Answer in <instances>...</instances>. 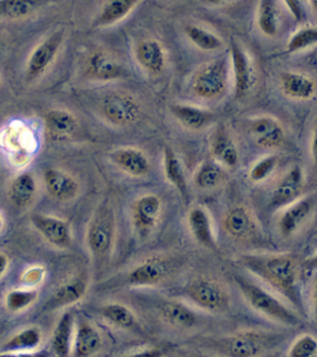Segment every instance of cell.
Segmentation results:
<instances>
[{"mask_svg": "<svg viewBox=\"0 0 317 357\" xmlns=\"http://www.w3.org/2000/svg\"><path fill=\"white\" fill-rule=\"evenodd\" d=\"M63 42V32L52 33L40 42L30 53L24 75L29 82L40 79L51 68Z\"/></svg>", "mask_w": 317, "mask_h": 357, "instance_id": "7", "label": "cell"}, {"mask_svg": "<svg viewBox=\"0 0 317 357\" xmlns=\"http://www.w3.org/2000/svg\"><path fill=\"white\" fill-rule=\"evenodd\" d=\"M258 24L261 32L270 38L278 32V16L274 0H261L258 11Z\"/></svg>", "mask_w": 317, "mask_h": 357, "instance_id": "37", "label": "cell"}, {"mask_svg": "<svg viewBox=\"0 0 317 357\" xmlns=\"http://www.w3.org/2000/svg\"><path fill=\"white\" fill-rule=\"evenodd\" d=\"M224 226L226 233L233 239L243 240L252 236L255 222L250 212L243 206H236L227 212Z\"/></svg>", "mask_w": 317, "mask_h": 357, "instance_id": "24", "label": "cell"}, {"mask_svg": "<svg viewBox=\"0 0 317 357\" xmlns=\"http://www.w3.org/2000/svg\"><path fill=\"white\" fill-rule=\"evenodd\" d=\"M317 42V30L316 27L305 26L300 28L291 36L286 47V52L295 53L310 49Z\"/></svg>", "mask_w": 317, "mask_h": 357, "instance_id": "40", "label": "cell"}, {"mask_svg": "<svg viewBox=\"0 0 317 357\" xmlns=\"http://www.w3.org/2000/svg\"><path fill=\"white\" fill-rule=\"evenodd\" d=\"M110 158L119 169L132 177H144L151 169L148 158L137 148H119L111 153Z\"/></svg>", "mask_w": 317, "mask_h": 357, "instance_id": "17", "label": "cell"}, {"mask_svg": "<svg viewBox=\"0 0 317 357\" xmlns=\"http://www.w3.org/2000/svg\"><path fill=\"white\" fill-rule=\"evenodd\" d=\"M37 191V181L34 175L30 172H24L13 178L8 195L13 205L18 208H27L34 202Z\"/></svg>", "mask_w": 317, "mask_h": 357, "instance_id": "25", "label": "cell"}, {"mask_svg": "<svg viewBox=\"0 0 317 357\" xmlns=\"http://www.w3.org/2000/svg\"><path fill=\"white\" fill-rule=\"evenodd\" d=\"M74 333V317L70 312H65L58 321L52 340V349L58 356L66 357L71 351Z\"/></svg>", "mask_w": 317, "mask_h": 357, "instance_id": "29", "label": "cell"}, {"mask_svg": "<svg viewBox=\"0 0 317 357\" xmlns=\"http://www.w3.org/2000/svg\"><path fill=\"white\" fill-rule=\"evenodd\" d=\"M10 261L6 254L0 252V279L3 278L9 268Z\"/></svg>", "mask_w": 317, "mask_h": 357, "instance_id": "44", "label": "cell"}, {"mask_svg": "<svg viewBox=\"0 0 317 357\" xmlns=\"http://www.w3.org/2000/svg\"><path fill=\"white\" fill-rule=\"evenodd\" d=\"M235 281L247 303L256 311L284 325H299L297 315L266 290L240 275L235 276Z\"/></svg>", "mask_w": 317, "mask_h": 357, "instance_id": "2", "label": "cell"}, {"mask_svg": "<svg viewBox=\"0 0 317 357\" xmlns=\"http://www.w3.org/2000/svg\"><path fill=\"white\" fill-rule=\"evenodd\" d=\"M214 159L222 166L233 169L239 161L238 150L233 139L224 128H219L214 133L210 145Z\"/></svg>", "mask_w": 317, "mask_h": 357, "instance_id": "26", "label": "cell"}, {"mask_svg": "<svg viewBox=\"0 0 317 357\" xmlns=\"http://www.w3.org/2000/svg\"><path fill=\"white\" fill-rule=\"evenodd\" d=\"M135 59L139 66L150 74H160L166 66L162 45L155 39H146L136 46Z\"/></svg>", "mask_w": 317, "mask_h": 357, "instance_id": "20", "label": "cell"}, {"mask_svg": "<svg viewBox=\"0 0 317 357\" xmlns=\"http://www.w3.org/2000/svg\"><path fill=\"white\" fill-rule=\"evenodd\" d=\"M242 264L250 272L268 282L281 294L300 306L297 292V264L291 254L242 257Z\"/></svg>", "mask_w": 317, "mask_h": 357, "instance_id": "1", "label": "cell"}, {"mask_svg": "<svg viewBox=\"0 0 317 357\" xmlns=\"http://www.w3.org/2000/svg\"><path fill=\"white\" fill-rule=\"evenodd\" d=\"M141 0H105L94 21L95 27H107L126 18Z\"/></svg>", "mask_w": 317, "mask_h": 357, "instance_id": "27", "label": "cell"}, {"mask_svg": "<svg viewBox=\"0 0 317 357\" xmlns=\"http://www.w3.org/2000/svg\"><path fill=\"white\" fill-rule=\"evenodd\" d=\"M278 164L277 155H268L258 160L250 170V180L260 183L268 178L274 172Z\"/></svg>", "mask_w": 317, "mask_h": 357, "instance_id": "41", "label": "cell"}, {"mask_svg": "<svg viewBox=\"0 0 317 357\" xmlns=\"http://www.w3.org/2000/svg\"><path fill=\"white\" fill-rule=\"evenodd\" d=\"M281 91L291 99L309 100L316 92V82L302 73L286 72L280 77Z\"/></svg>", "mask_w": 317, "mask_h": 357, "instance_id": "21", "label": "cell"}, {"mask_svg": "<svg viewBox=\"0 0 317 357\" xmlns=\"http://www.w3.org/2000/svg\"><path fill=\"white\" fill-rule=\"evenodd\" d=\"M317 354V343L311 335H304L293 343L288 356L291 357H313Z\"/></svg>", "mask_w": 317, "mask_h": 357, "instance_id": "42", "label": "cell"}, {"mask_svg": "<svg viewBox=\"0 0 317 357\" xmlns=\"http://www.w3.org/2000/svg\"><path fill=\"white\" fill-rule=\"evenodd\" d=\"M231 61L235 80V94L238 98L246 96L255 83L252 61L243 47L236 41L231 42Z\"/></svg>", "mask_w": 317, "mask_h": 357, "instance_id": "10", "label": "cell"}, {"mask_svg": "<svg viewBox=\"0 0 317 357\" xmlns=\"http://www.w3.org/2000/svg\"><path fill=\"white\" fill-rule=\"evenodd\" d=\"M41 342V333L38 328H29L24 329L13 336L3 345L2 351L6 353L15 351H32L37 349Z\"/></svg>", "mask_w": 317, "mask_h": 357, "instance_id": "36", "label": "cell"}, {"mask_svg": "<svg viewBox=\"0 0 317 357\" xmlns=\"http://www.w3.org/2000/svg\"><path fill=\"white\" fill-rule=\"evenodd\" d=\"M185 291L194 303L208 311H224L229 303V298L222 284L205 276L192 280Z\"/></svg>", "mask_w": 317, "mask_h": 357, "instance_id": "8", "label": "cell"}, {"mask_svg": "<svg viewBox=\"0 0 317 357\" xmlns=\"http://www.w3.org/2000/svg\"><path fill=\"white\" fill-rule=\"evenodd\" d=\"M185 32L189 40L204 52H215L224 46V42L218 36L197 25H187Z\"/></svg>", "mask_w": 317, "mask_h": 357, "instance_id": "35", "label": "cell"}, {"mask_svg": "<svg viewBox=\"0 0 317 357\" xmlns=\"http://www.w3.org/2000/svg\"><path fill=\"white\" fill-rule=\"evenodd\" d=\"M158 314L167 325L172 328L188 329L196 325V314L185 304L175 301H163L158 305Z\"/></svg>", "mask_w": 317, "mask_h": 357, "instance_id": "22", "label": "cell"}, {"mask_svg": "<svg viewBox=\"0 0 317 357\" xmlns=\"http://www.w3.org/2000/svg\"><path fill=\"white\" fill-rule=\"evenodd\" d=\"M115 231L113 209L105 204L97 208L87 231L88 247L97 258H105L110 253L115 240Z\"/></svg>", "mask_w": 317, "mask_h": 357, "instance_id": "5", "label": "cell"}, {"mask_svg": "<svg viewBox=\"0 0 317 357\" xmlns=\"http://www.w3.org/2000/svg\"><path fill=\"white\" fill-rule=\"evenodd\" d=\"M102 340L101 334L88 322H82L77 326L75 336L74 354L77 357L94 356L101 350Z\"/></svg>", "mask_w": 317, "mask_h": 357, "instance_id": "28", "label": "cell"}, {"mask_svg": "<svg viewBox=\"0 0 317 357\" xmlns=\"http://www.w3.org/2000/svg\"><path fill=\"white\" fill-rule=\"evenodd\" d=\"M86 289L87 286L82 279H73L66 282L55 290L52 296V305L54 308V307L68 306L76 303L84 297Z\"/></svg>", "mask_w": 317, "mask_h": 357, "instance_id": "33", "label": "cell"}, {"mask_svg": "<svg viewBox=\"0 0 317 357\" xmlns=\"http://www.w3.org/2000/svg\"><path fill=\"white\" fill-rule=\"evenodd\" d=\"M249 132L258 146L264 149H277L285 142V131L277 119L271 116H260L253 119Z\"/></svg>", "mask_w": 317, "mask_h": 357, "instance_id": "13", "label": "cell"}, {"mask_svg": "<svg viewBox=\"0 0 317 357\" xmlns=\"http://www.w3.org/2000/svg\"><path fill=\"white\" fill-rule=\"evenodd\" d=\"M86 75L91 79L99 82H110L127 77V70L109 53L94 52L86 63Z\"/></svg>", "mask_w": 317, "mask_h": 357, "instance_id": "11", "label": "cell"}, {"mask_svg": "<svg viewBox=\"0 0 317 357\" xmlns=\"http://www.w3.org/2000/svg\"><path fill=\"white\" fill-rule=\"evenodd\" d=\"M33 225L55 247L65 248L71 243V229L68 222L49 215L36 214L32 217Z\"/></svg>", "mask_w": 317, "mask_h": 357, "instance_id": "15", "label": "cell"}, {"mask_svg": "<svg viewBox=\"0 0 317 357\" xmlns=\"http://www.w3.org/2000/svg\"><path fill=\"white\" fill-rule=\"evenodd\" d=\"M171 114L183 128L190 130H201L213 121L214 114L210 111L197 106L173 105Z\"/></svg>", "mask_w": 317, "mask_h": 357, "instance_id": "23", "label": "cell"}, {"mask_svg": "<svg viewBox=\"0 0 317 357\" xmlns=\"http://www.w3.org/2000/svg\"><path fill=\"white\" fill-rule=\"evenodd\" d=\"M47 0H0V19L26 18L42 7Z\"/></svg>", "mask_w": 317, "mask_h": 357, "instance_id": "32", "label": "cell"}, {"mask_svg": "<svg viewBox=\"0 0 317 357\" xmlns=\"http://www.w3.org/2000/svg\"><path fill=\"white\" fill-rule=\"evenodd\" d=\"M177 267V261L168 257H154L132 271L127 275L130 286H154L168 278Z\"/></svg>", "mask_w": 317, "mask_h": 357, "instance_id": "9", "label": "cell"}, {"mask_svg": "<svg viewBox=\"0 0 317 357\" xmlns=\"http://www.w3.org/2000/svg\"><path fill=\"white\" fill-rule=\"evenodd\" d=\"M101 314L113 325L122 328H132L136 325V318L127 306L121 303H111L102 307Z\"/></svg>", "mask_w": 317, "mask_h": 357, "instance_id": "38", "label": "cell"}, {"mask_svg": "<svg viewBox=\"0 0 317 357\" xmlns=\"http://www.w3.org/2000/svg\"><path fill=\"white\" fill-rule=\"evenodd\" d=\"M46 132L54 141H63L73 136L79 128L77 117L65 109H52L46 114Z\"/></svg>", "mask_w": 317, "mask_h": 357, "instance_id": "18", "label": "cell"}, {"mask_svg": "<svg viewBox=\"0 0 317 357\" xmlns=\"http://www.w3.org/2000/svg\"><path fill=\"white\" fill-rule=\"evenodd\" d=\"M202 1L210 6H221L227 4V3L233 1V0H202Z\"/></svg>", "mask_w": 317, "mask_h": 357, "instance_id": "45", "label": "cell"}, {"mask_svg": "<svg viewBox=\"0 0 317 357\" xmlns=\"http://www.w3.org/2000/svg\"><path fill=\"white\" fill-rule=\"evenodd\" d=\"M44 184L49 195L55 200L68 202L79 194V183L65 170L49 167L44 172Z\"/></svg>", "mask_w": 317, "mask_h": 357, "instance_id": "12", "label": "cell"}, {"mask_svg": "<svg viewBox=\"0 0 317 357\" xmlns=\"http://www.w3.org/2000/svg\"><path fill=\"white\" fill-rule=\"evenodd\" d=\"M284 2L296 21H303L305 17L303 0H284Z\"/></svg>", "mask_w": 317, "mask_h": 357, "instance_id": "43", "label": "cell"}, {"mask_svg": "<svg viewBox=\"0 0 317 357\" xmlns=\"http://www.w3.org/2000/svg\"><path fill=\"white\" fill-rule=\"evenodd\" d=\"M208 347L225 356L252 357L261 356L278 342L275 337L267 334L245 332L205 342Z\"/></svg>", "mask_w": 317, "mask_h": 357, "instance_id": "3", "label": "cell"}, {"mask_svg": "<svg viewBox=\"0 0 317 357\" xmlns=\"http://www.w3.org/2000/svg\"><path fill=\"white\" fill-rule=\"evenodd\" d=\"M3 226H4L3 218H2L1 215H0V231H1L2 229H3Z\"/></svg>", "mask_w": 317, "mask_h": 357, "instance_id": "46", "label": "cell"}, {"mask_svg": "<svg viewBox=\"0 0 317 357\" xmlns=\"http://www.w3.org/2000/svg\"><path fill=\"white\" fill-rule=\"evenodd\" d=\"M224 169L218 162L208 160L197 170L194 183L200 189L210 190L216 188L224 180Z\"/></svg>", "mask_w": 317, "mask_h": 357, "instance_id": "34", "label": "cell"}, {"mask_svg": "<svg viewBox=\"0 0 317 357\" xmlns=\"http://www.w3.org/2000/svg\"><path fill=\"white\" fill-rule=\"evenodd\" d=\"M229 83V70L226 58L216 59L204 64L194 75L192 91L204 100H214L222 96Z\"/></svg>", "mask_w": 317, "mask_h": 357, "instance_id": "4", "label": "cell"}, {"mask_svg": "<svg viewBox=\"0 0 317 357\" xmlns=\"http://www.w3.org/2000/svg\"><path fill=\"white\" fill-rule=\"evenodd\" d=\"M316 203V195H311L292 204L281 217L279 222L281 234L284 236L293 234L314 211Z\"/></svg>", "mask_w": 317, "mask_h": 357, "instance_id": "19", "label": "cell"}, {"mask_svg": "<svg viewBox=\"0 0 317 357\" xmlns=\"http://www.w3.org/2000/svg\"><path fill=\"white\" fill-rule=\"evenodd\" d=\"M161 212V200L148 194L139 197L132 206L133 225L141 236H146L157 225Z\"/></svg>", "mask_w": 317, "mask_h": 357, "instance_id": "14", "label": "cell"}, {"mask_svg": "<svg viewBox=\"0 0 317 357\" xmlns=\"http://www.w3.org/2000/svg\"><path fill=\"white\" fill-rule=\"evenodd\" d=\"M37 289H13L6 296V306L12 312L24 311L37 301Z\"/></svg>", "mask_w": 317, "mask_h": 357, "instance_id": "39", "label": "cell"}, {"mask_svg": "<svg viewBox=\"0 0 317 357\" xmlns=\"http://www.w3.org/2000/svg\"><path fill=\"white\" fill-rule=\"evenodd\" d=\"M303 187H304L303 170L300 166H295L284 176L282 180L275 187L270 201V206L272 208H278L293 202L300 197Z\"/></svg>", "mask_w": 317, "mask_h": 357, "instance_id": "16", "label": "cell"}, {"mask_svg": "<svg viewBox=\"0 0 317 357\" xmlns=\"http://www.w3.org/2000/svg\"><path fill=\"white\" fill-rule=\"evenodd\" d=\"M164 173L169 183L177 188L183 197H187V181L182 163L174 151L169 147H165L164 150Z\"/></svg>", "mask_w": 317, "mask_h": 357, "instance_id": "30", "label": "cell"}, {"mask_svg": "<svg viewBox=\"0 0 317 357\" xmlns=\"http://www.w3.org/2000/svg\"><path fill=\"white\" fill-rule=\"evenodd\" d=\"M188 223L192 234L197 241L207 248L215 247V239H214L210 218L205 211L199 208L192 209L188 216Z\"/></svg>", "mask_w": 317, "mask_h": 357, "instance_id": "31", "label": "cell"}, {"mask_svg": "<svg viewBox=\"0 0 317 357\" xmlns=\"http://www.w3.org/2000/svg\"><path fill=\"white\" fill-rule=\"evenodd\" d=\"M102 119L116 127H127L138 121L141 106L132 95L112 92L102 98L99 105Z\"/></svg>", "mask_w": 317, "mask_h": 357, "instance_id": "6", "label": "cell"}]
</instances>
